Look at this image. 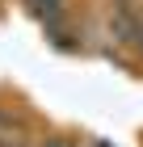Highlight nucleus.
Listing matches in <instances>:
<instances>
[{
    "instance_id": "nucleus-1",
    "label": "nucleus",
    "mask_w": 143,
    "mask_h": 147,
    "mask_svg": "<svg viewBox=\"0 0 143 147\" xmlns=\"http://www.w3.org/2000/svg\"><path fill=\"white\" fill-rule=\"evenodd\" d=\"M34 9H46V13H59V0H30Z\"/></svg>"
},
{
    "instance_id": "nucleus-2",
    "label": "nucleus",
    "mask_w": 143,
    "mask_h": 147,
    "mask_svg": "<svg viewBox=\"0 0 143 147\" xmlns=\"http://www.w3.org/2000/svg\"><path fill=\"white\" fill-rule=\"evenodd\" d=\"M139 38H143V34H139Z\"/></svg>"
}]
</instances>
